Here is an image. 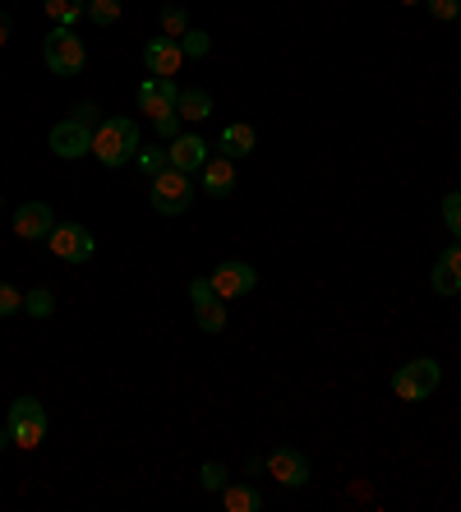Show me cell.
Instances as JSON below:
<instances>
[{
  "label": "cell",
  "mask_w": 461,
  "mask_h": 512,
  "mask_svg": "<svg viewBox=\"0 0 461 512\" xmlns=\"http://www.w3.org/2000/svg\"><path fill=\"white\" fill-rule=\"evenodd\" d=\"M402 5H425V0H402Z\"/></svg>",
  "instance_id": "cell-34"
},
{
  "label": "cell",
  "mask_w": 461,
  "mask_h": 512,
  "mask_svg": "<svg viewBox=\"0 0 461 512\" xmlns=\"http://www.w3.org/2000/svg\"><path fill=\"white\" fill-rule=\"evenodd\" d=\"M83 14H88L97 28H111V24H120V0H88Z\"/></svg>",
  "instance_id": "cell-22"
},
{
  "label": "cell",
  "mask_w": 461,
  "mask_h": 512,
  "mask_svg": "<svg viewBox=\"0 0 461 512\" xmlns=\"http://www.w3.org/2000/svg\"><path fill=\"white\" fill-rule=\"evenodd\" d=\"M10 439H14V448H24V453H33L37 443L47 439V406L37 402L33 393H24V397H14L10 402Z\"/></svg>",
  "instance_id": "cell-6"
},
{
  "label": "cell",
  "mask_w": 461,
  "mask_h": 512,
  "mask_svg": "<svg viewBox=\"0 0 461 512\" xmlns=\"http://www.w3.org/2000/svg\"><path fill=\"white\" fill-rule=\"evenodd\" d=\"M438 383H443V365L434 356H415L392 374V393L402 402H425V397L438 393Z\"/></svg>",
  "instance_id": "cell-4"
},
{
  "label": "cell",
  "mask_w": 461,
  "mask_h": 512,
  "mask_svg": "<svg viewBox=\"0 0 461 512\" xmlns=\"http://www.w3.org/2000/svg\"><path fill=\"white\" fill-rule=\"evenodd\" d=\"M222 503H226V512H263L268 508V499H263L254 485H245V480H240V485H226Z\"/></svg>",
  "instance_id": "cell-18"
},
{
  "label": "cell",
  "mask_w": 461,
  "mask_h": 512,
  "mask_svg": "<svg viewBox=\"0 0 461 512\" xmlns=\"http://www.w3.org/2000/svg\"><path fill=\"white\" fill-rule=\"evenodd\" d=\"M139 125H134L130 116H102V125L93 130V157L102 162V167H125V162H134V153H139Z\"/></svg>",
  "instance_id": "cell-1"
},
{
  "label": "cell",
  "mask_w": 461,
  "mask_h": 512,
  "mask_svg": "<svg viewBox=\"0 0 461 512\" xmlns=\"http://www.w3.org/2000/svg\"><path fill=\"white\" fill-rule=\"evenodd\" d=\"M425 10L434 14L438 24H452V19L461 14V0H425Z\"/></svg>",
  "instance_id": "cell-29"
},
{
  "label": "cell",
  "mask_w": 461,
  "mask_h": 512,
  "mask_svg": "<svg viewBox=\"0 0 461 512\" xmlns=\"http://www.w3.org/2000/svg\"><path fill=\"white\" fill-rule=\"evenodd\" d=\"M47 148L56 157H65V162H74V157H83V153H93V130L88 125H79V120H56L51 125V134H47Z\"/></svg>",
  "instance_id": "cell-9"
},
{
  "label": "cell",
  "mask_w": 461,
  "mask_h": 512,
  "mask_svg": "<svg viewBox=\"0 0 461 512\" xmlns=\"http://www.w3.org/2000/svg\"><path fill=\"white\" fill-rule=\"evenodd\" d=\"M83 5L88 0H42V10L56 28H74V19H83Z\"/></svg>",
  "instance_id": "cell-19"
},
{
  "label": "cell",
  "mask_w": 461,
  "mask_h": 512,
  "mask_svg": "<svg viewBox=\"0 0 461 512\" xmlns=\"http://www.w3.org/2000/svg\"><path fill=\"white\" fill-rule=\"evenodd\" d=\"M217 148H222V153L236 162V157H249L254 148H259V134H254V125H240V120H236V125H226V130H222Z\"/></svg>",
  "instance_id": "cell-16"
},
{
  "label": "cell",
  "mask_w": 461,
  "mask_h": 512,
  "mask_svg": "<svg viewBox=\"0 0 461 512\" xmlns=\"http://www.w3.org/2000/svg\"><path fill=\"white\" fill-rule=\"evenodd\" d=\"M148 203H153L162 217L190 213V203H194V176H185V171H176V167L157 171L153 185H148Z\"/></svg>",
  "instance_id": "cell-5"
},
{
  "label": "cell",
  "mask_w": 461,
  "mask_h": 512,
  "mask_svg": "<svg viewBox=\"0 0 461 512\" xmlns=\"http://www.w3.org/2000/svg\"><path fill=\"white\" fill-rule=\"evenodd\" d=\"M134 162H139V171H143L148 180H153L157 171L171 167V162H166V148H139V153H134Z\"/></svg>",
  "instance_id": "cell-24"
},
{
  "label": "cell",
  "mask_w": 461,
  "mask_h": 512,
  "mask_svg": "<svg viewBox=\"0 0 461 512\" xmlns=\"http://www.w3.org/2000/svg\"><path fill=\"white\" fill-rule=\"evenodd\" d=\"M190 28V14H185V5H162V33L166 37H180Z\"/></svg>",
  "instance_id": "cell-25"
},
{
  "label": "cell",
  "mask_w": 461,
  "mask_h": 512,
  "mask_svg": "<svg viewBox=\"0 0 461 512\" xmlns=\"http://www.w3.org/2000/svg\"><path fill=\"white\" fill-rule=\"evenodd\" d=\"M199 485H203V489H213V494H222V489L231 485V480H226V466H222V462H203Z\"/></svg>",
  "instance_id": "cell-26"
},
{
  "label": "cell",
  "mask_w": 461,
  "mask_h": 512,
  "mask_svg": "<svg viewBox=\"0 0 461 512\" xmlns=\"http://www.w3.org/2000/svg\"><path fill=\"white\" fill-rule=\"evenodd\" d=\"M208 139H199V134H176L171 139V148H166V162L176 171H185V176H194V171H203V162H208Z\"/></svg>",
  "instance_id": "cell-13"
},
{
  "label": "cell",
  "mask_w": 461,
  "mask_h": 512,
  "mask_svg": "<svg viewBox=\"0 0 461 512\" xmlns=\"http://www.w3.org/2000/svg\"><path fill=\"white\" fill-rule=\"evenodd\" d=\"M180 60H185V51H180L176 37H148V47H143V65H148V74H162V79H176Z\"/></svg>",
  "instance_id": "cell-12"
},
{
  "label": "cell",
  "mask_w": 461,
  "mask_h": 512,
  "mask_svg": "<svg viewBox=\"0 0 461 512\" xmlns=\"http://www.w3.org/2000/svg\"><path fill=\"white\" fill-rule=\"evenodd\" d=\"M47 245H51V254L65 259V263H88L93 259V250H97L93 231L83 227V222H56L51 236H47Z\"/></svg>",
  "instance_id": "cell-8"
},
{
  "label": "cell",
  "mask_w": 461,
  "mask_h": 512,
  "mask_svg": "<svg viewBox=\"0 0 461 512\" xmlns=\"http://www.w3.org/2000/svg\"><path fill=\"white\" fill-rule=\"evenodd\" d=\"M176 102H180L176 79H162V74H153V79H143V84H139V111L153 120L162 139H176L180 125H185V120H180V111H176Z\"/></svg>",
  "instance_id": "cell-2"
},
{
  "label": "cell",
  "mask_w": 461,
  "mask_h": 512,
  "mask_svg": "<svg viewBox=\"0 0 461 512\" xmlns=\"http://www.w3.org/2000/svg\"><path fill=\"white\" fill-rule=\"evenodd\" d=\"M268 471H272V480L286 485V489H305L309 485V457L300 453V448H272Z\"/></svg>",
  "instance_id": "cell-11"
},
{
  "label": "cell",
  "mask_w": 461,
  "mask_h": 512,
  "mask_svg": "<svg viewBox=\"0 0 461 512\" xmlns=\"http://www.w3.org/2000/svg\"><path fill=\"white\" fill-rule=\"evenodd\" d=\"M74 120L88 125V130H97V125H102V111H97L93 102H74Z\"/></svg>",
  "instance_id": "cell-31"
},
{
  "label": "cell",
  "mask_w": 461,
  "mask_h": 512,
  "mask_svg": "<svg viewBox=\"0 0 461 512\" xmlns=\"http://www.w3.org/2000/svg\"><path fill=\"white\" fill-rule=\"evenodd\" d=\"M208 300H222V296L213 291V282H208V277H194V282H190V305L199 310V305H208Z\"/></svg>",
  "instance_id": "cell-30"
},
{
  "label": "cell",
  "mask_w": 461,
  "mask_h": 512,
  "mask_svg": "<svg viewBox=\"0 0 461 512\" xmlns=\"http://www.w3.org/2000/svg\"><path fill=\"white\" fill-rule=\"evenodd\" d=\"M10 33H14V24H10V14L0 10V47H5V42H10Z\"/></svg>",
  "instance_id": "cell-32"
},
{
  "label": "cell",
  "mask_w": 461,
  "mask_h": 512,
  "mask_svg": "<svg viewBox=\"0 0 461 512\" xmlns=\"http://www.w3.org/2000/svg\"><path fill=\"white\" fill-rule=\"evenodd\" d=\"M176 111H180V120H190V125H199V120L213 116V93H208V88H180Z\"/></svg>",
  "instance_id": "cell-17"
},
{
  "label": "cell",
  "mask_w": 461,
  "mask_h": 512,
  "mask_svg": "<svg viewBox=\"0 0 461 512\" xmlns=\"http://www.w3.org/2000/svg\"><path fill=\"white\" fill-rule=\"evenodd\" d=\"M199 190L208 194V199H231V190H236V162L231 157H208L199 171Z\"/></svg>",
  "instance_id": "cell-14"
},
{
  "label": "cell",
  "mask_w": 461,
  "mask_h": 512,
  "mask_svg": "<svg viewBox=\"0 0 461 512\" xmlns=\"http://www.w3.org/2000/svg\"><path fill=\"white\" fill-rule=\"evenodd\" d=\"M24 310L33 314V319H51V310H56L51 286H33V291H24Z\"/></svg>",
  "instance_id": "cell-20"
},
{
  "label": "cell",
  "mask_w": 461,
  "mask_h": 512,
  "mask_svg": "<svg viewBox=\"0 0 461 512\" xmlns=\"http://www.w3.org/2000/svg\"><path fill=\"white\" fill-rule=\"evenodd\" d=\"M10 443H14V439H10V425H5V429H0V453H5Z\"/></svg>",
  "instance_id": "cell-33"
},
{
  "label": "cell",
  "mask_w": 461,
  "mask_h": 512,
  "mask_svg": "<svg viewBox=\"0 0 461 512\" xmlns=\"http://www.w3.org/2000/svg\"><path fill=\"white\" fill-rule=\"evenodd\" d=\"M429 286H434V296H461V245H452L434 259Z\"/></svg>",
  "instance_id": "cell-15"
},
{
  "label": "cell",
  "mask_w": 461,
  "mask_h": 512,
  "mask_svg": "<svg viewBox=\"0 0 461 512\" xmlns=\"http://www.w3.org/2000/svg\"><path fill=\"white\" fill-rule=\"evenodd\" d=\"M443 227L461 240V190H452L448 199H443Z\"/></svg>",
  "instance_id": "cell-27"
},
{
  "label": "cell",
  "mask_w": 461,
  "mask_h": 512,
  "mask_svg": "<svg viewBox=\"0 0 461 512\" xmlns=\"http://www.w3.org/2000/svg\"><path fill=\"white\" fill-rule=\"evenodd\" d=\"M208 282H213V291L226 300V305H231V300L249 296V291L259 286V268H254V263H245V259H222L213 273H208Z\"/></svg>",
  "instance_id": "cell-7"
},
{
  "label": "cell",
  "mask_w": 461,
  "mask_h": 512,
  "mask_svg": "<svg viewBox=\"0 0 461 512\" xmlns=\"http://www.w3.org/2000/svg\"><path fill=\"white\" fill-rule=\"evenodd\" d=\"M24 310V291L10 282H0V319H10V314Z\"/></svg>",
  "instance_id": "cell-28"
},
{
  "label": "cell",
  "mask_w": 461,
  "mask_h": 512,
  "mask_svg": "<svg viewBox=\"0 0 461 512\" xmlns=\"http://www.w3.org/2000/svg\"><path fill=\"white\" fill-rule=\"evenodd\" d=\"M176 42H180V51H185V56H194V60H203L208 51H213V37L203 33V28H185Z\"/></svg>",
  "instance_id": "cell-23"
},
{
  "label": "cell",
  "mask_w": 461,
  "mask_h": 512,
  "mask_svg": "<svg viewBox=\"0 0 461 512\" xmlns=\"http://www.w3.org/2000/svg\"><path fill=\"white\" fill-rule=\"evenodd\" d=\"M42 56H47V70L56 79H74L88 65V47H83V37L74 28H51L47 42H42Z\"/></svg>",
  "instance_id": "cell-3"
},
{
  "label": "cell",
  "mask_w": 461,
  "mask_h": 512,
  "mask_svg": "<svg viewBox=\"0 0 461 512\" xmlns=\"http://www.w3.org/2000/svg\"><path fill=\"white\" fill-rule=\"evenodd\" d=\"M51 227H56V213H51V203H42V199L19 203L14 217H10V231L19 240H47Z\"/></svg>",
  "instance_id": "cell-10"
},
{
  "label": "cell",
  "mask_w": 461,
  "mask_h": 512,
  "mask_svg": "<svg viewBox=\"0 0 461 512\" xmlns=\"http://www.w3.org/2000/svg\"><path fill=\"white\" fill-rule=\"evenodd\" d=\"M194 319H199L203 333H222V328H226V300H208V305H199V310H194Z\"/></svg>",
  "instance_id": "cell-21"
}]
</instances>
